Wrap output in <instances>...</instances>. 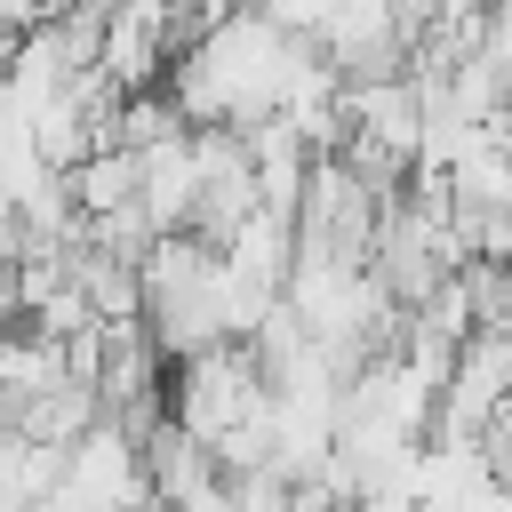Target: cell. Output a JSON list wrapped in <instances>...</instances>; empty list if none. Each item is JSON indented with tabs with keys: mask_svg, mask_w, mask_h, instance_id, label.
Segmentation results:
<instances>
[{
	"mask_svg": "<svg viewBox=\"0 0 512 512\" xmlns=\"http://www.w3.org/2000/svg\"><path fill=\"white\" fill-rule=\"evenodd\" d=\"M168 424L192 432L208 456L256 424H272V376L256 360V344H208L192 360L168 368Z\"/></svg>",
	"mask_w": 512,
	"mask_h": 512,
	"instance_id": "obj_2",
	"label": "cell"
},
{
	"mask_svg": "<svg viewBox=\"0 0 512 512\" xmlns=\"http://www.w3.org/2000/svg\"><path fill=\"white\" fill-rule=\"evenodd\" d=\"M16 40H24V32H8V24H0V88H8V64H16Z\"/></svg>",
	"mask_w": 512,
	"mask_h": 512,
	"instance_id": "obj_6",
	"label": "cell"
},
{
	"mask_svg": "<svg viewBox=\"0 0 512 512\" xmlns=\"http://www.w3.org/2000/svg\"><path fill=\"white\" fill-rule=\"evenodd\" d=\"M256 8H264L288 40H320V32H328V16H336V0H256Z\"/></svg>",
	"mask_w": 512,
	"mask_h": 512,
	"instance_id": "obj_4",
	"label": "cell"
},
{
	"mask_svg": "<svg viewBox=\"0 0 512 512\" xmlns=\"http://www.w3.org/2000/svg\"><path fill=\"white\" fill-rule=\"evenodd\" d=\"M0 312H16V224L0 232Z\"/></svg>",
	"mask_w": 512,
	"mask_h": 512,
	"instance_id": "obj_5",
	"label": "cell"
},
{
	"mask_svg": "<svg viewBox=\"0 0 512 512\" xmlns=\"http://www.w3.org/2000/svg\"><path fill=\"white\" fill-rule=\"evenodd\" d=\"M192 200H200V128L160 136L136 152V216L160 232H192Z\"/></svg>",
	"mask_w": 512,
	"mask_h": 512,
	"instance_id": "obj_3",
	"label": "cell"
},
{
	"mask_svg": "<svg viewBox=\"0 0 512 512\" xmlns=\"http://www.w3.org/2000/svg\"><path fill=\"white\" fill-rule=\"evenodd\" d=\"M296 56H304V40H288L264 8H240L208 32H192L160 88L192 128H240L248 136L256 120L280 112V88H288Z\"/></svg>",
	"mask_w": 512,
	"mask_h": 512,
	"instance_id": "obj_1",
	"label": "cell"
}]
</instances>
